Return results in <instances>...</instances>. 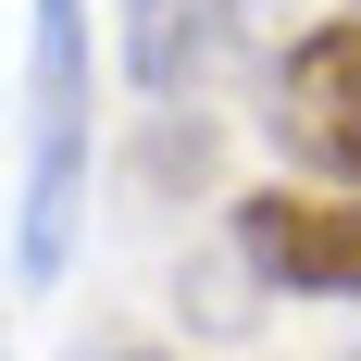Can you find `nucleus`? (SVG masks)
<instances>
[{"mask_svg": "<svg viewBox=\"0 0 361 361\" xmlns=\"http://www.w3.org/2000/svg\"><path fill=\"white\" fill-rule=\"evenodd\" d=\"M112 361H175V349H112Z\"/></svg>", "mask_w": 361, "mask_h": 361, "instance_id": "39448f33", "label": "nucleus"}, {"mask_svg": "<svg viewBox=\"0 0 361 361\" xmlns=\"http://www.w3.org/2000/svg\"><path fill=\"white\" fill-rule=\"evenodd\" d=\"M75 212H87V0H37L25 13V212H13L25 287H50L75 262Z\"/></svg>", "mask_w": 361, "mask_h": 361, "instance_id": "f257e3e1", "label": "nucleus"}, {"mask_svg": "<svg viewBox=\"0 0 361 361\" xmlns=\"http://www.w3.org/2000/svg\"><path fill=\"white\" fill-rule=\"evenodd\" d=\"M349 361H361V349H349Z\"/></svg>", "mask_w": 361, "mask_h": 361, "instance_id": "423d86ee", "label": "nucleus"}, {"mask_svg": "<svg viewBox=\"0 0 361 361\" xmlns=\"http://www.w3.org/2000/svg\"><path fill=\"white\" fill-rule=\"evenodd\" d=\"M224 37H237V0H125V75L149 100L200 87L224 63Z\"/></svg>", "mask_w": 361, "mask_h": 361, "instance_id": "20e7f679", "label": "nucleus"}, {"mask_svg": "<svg viewBox=\"0 0 361 361\" xmlns=\"http://www.w3.org/2000/svg\"><path fill=\"white\" fill-rule=\"evenodd\" d=\"M262 125H274V149H287L299 175L361 187V13H349V25H312L287 63H274Z\"/></svg>", "mask_w": 361, "mask_h": 361, "instance_id": "7ed1b4c3", "label": "nucleus"}, {"mask_svg": "<svg viewBox=\"0 0 361 361\" xmlns=\"http://www.w3.org/2000/svg\"><path fill=\"white\" fill-rule=\"evenodd\" d=\"M237 262H250V287H287V299H361V187L237 200Z\"/></svg>", "mask_w": 361, "mask_h": 361, "instance_id": "f03ea898", "label": "nucleus"}]
</instances>
